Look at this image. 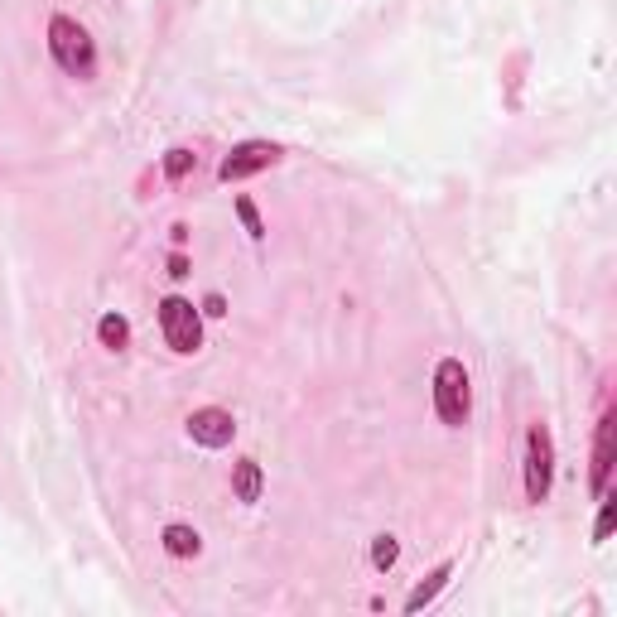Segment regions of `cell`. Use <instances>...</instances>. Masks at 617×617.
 <instances>
[{
    "instance_id": "cell-1",
    "label": "cell",
    "mask_w": 617,
    "mask_h": 617,
    "mask_svg": "<svg viewBox=\"0 0 617 617\" xmlns=\"http://www.w3.org/2000/svg\"><path fill=\"white\" fill-rule=\"evenodd\" d=\"M49 54H54V63L68 78H78V82L97 78V44H92V34L73 15H54L49 20Z\"/></svg>"
},
{
    "instance_id": "cell-2",
    "label": "cell",
    "mask_w": 617,
    "mask_h": 617,
    "mask_svg": "<svg viewBox=\"0 0 617 617\" xmlns=\"http://www.w3.org/2000/svg\"><path fill=\"white\" fill-rule=\"evenodd\" d=\"M468 410H473V376L458 357H444L434 367V415L449 425V430H463L468 425Z\"/></svg>"
},
{
    "instance_id": "cell-3",
    "label": "cell",
    "mask_w": 617,
    "mask_h": 617,
    "mask_svg": "<svg viewBox=\"0 0 617 617\" xmlns=\"http://www.w3.org/2000/svg\"><path fill=\"white\" fill-rule=\"evenodd\" d=\"M521 473H526V502L540 507L550 497V487H555V439H550L545 425L526 430V463H521Z\"/></svg>"
},
{
    "instance_id": "cell-4",
    "label": "cell",
    "mask_w": 617,
    "mask_h": 617,
    "mask_svg": "<svg viewBox=\"0 0 617 617\" xmlns=\"http://www.w3.org/2000/svg\"><path fill=\"white\" fill-rule=\"evenodd\" d=\"M160 333L179 357H193V352L203 348V319H198V309L179 295L160 299Z\"/></svg>"
},
{
    "instance_id": "cell-5",
    "label": "cell",
    "mask_w": 617,
    "mask_h": 617,
    "mask_svg": "<svg viewBox=\"0 0 617 617\" xmlns=\"http://www.w3.org/2000/svg\"><path fill=\"white\" fill-rule=\"evenodd\" d=\"M280 155H285V150L270 145V140H242V145H232L227 160L217 164V179H222V184H242V179H251V174L270 169Z\"/></svg>"
},
{
    "instance_id": "cell-6",
    "label": "cell",
    "mask_w": 617,
    "mask_h": 617,
    "mask_svg": "<svg viewBox=\"0 0 617 617\" xmlns=\"http://www.w3.org/2000/svg\"><path fill=\"white\" fill-rule=\"evenodd\" d=\"M232 434H237V420H232V410H222V405H203V410L188 415V439H193L198 449H227Z\"/></svg>"
},
{
    "instance_id": "cell-7",
    "label": "cell",
    "mask_w": 617,
    "mask_h": 617,
    "mask_svg": "<svg viewBox=\"0 0 617 617\" xmlns=\"http://www.w3.org/2000/svg\"><path fill=\"white\" fill-rule=\"evenodd\" d=\"M608 473H613V415H603L593 434V497L608 492Z\"/></svg>"
},
{
    "instance_id": "cell-8",
    "label": "cell",
    "mask_w": 617,
    "mask_h": 617,
    "mask_svg": "<svg viewBox=\"0 0 617 617\" xmlns=\"http://www.w3.org/2000/svg\"><path fill=\"white\" fill-rule=\"evenodd\" d=\"M232 492H237V502H246V507L261 502V492H266V473H261L256 458H242V463L232 468Z\"/></svg>"
},
{
    "instance_id": "cell-9",
    "label": "cell",
    "mask_w": 617,
    "mask_h": 617,
    "mask_svg": "<svg viewBox=\"0 0 617 617\" xmlns=\"http://www.w3.org/2000/svg\"><path fill=\"white\" fill-rule=\"evenodd\" d=\"M160 540H164V550H169L174 560H193V555L203 550V536H198L193 526H184V521H169Z\"/></svg>"
},
{
    "instance_id": "cell-10",
    "label": "cell",
    "mask_w": 617,
    "mask_h": 617,
    "mask_svg": "<svg viewBox=\"0 0 617 617\" xmlns=\"http://www.w3.org/2000/svg\"><path fill=\"white\" fill-rule=\"evenodd\" d=\"M449 574H454V564H439V569L430 574V584H420V589L405 598V613H420L425 603H434V598L444 593V584H449Z\"/></svg>"
},
{
    "instance_id": "cell-11",
    "label": "cell",
    "mask_w": 617,
    "mask_h": 617,
    "mask_svg": "<svg viewBox=\"0 0 617 617\" xmlns=\"http://www.w3.org/2000/svg\"><path fill=\"white\" fill-rule=\"evenodd\" d=\"M97 338H102V348L107 352H126V343H131V323L121 319V314H102V319H97Z\"/></svg>"
},
{
    "instance_id": "cell-12",
    "label": "cell",
    "mask_w": 617,
    "mask_h": 617,
    "mask_svg": "<svg viewBox=\"0 0 617 617\" xmlns=\"http://www.w3.org/2000/svg\"><path fill=\"white\" fill-rule=\"evenodd\" d=\"M193 164H198V155H193L188 145H174V150L164 155V179H169V184H179V179H184Z\"/></svg>"
},
{
    "instance_id": "cell-13",
    "label": "cell",
    "mask_w": 617,
    "mask_h": 617,
    "mask_svg": "<svg viewBox=\"0 0 617 617\" xmlns=\"http://www.w3.org/2000/svg\"><path fill=\"white\" fill-rule=\"evenodd\" d=\"M237 217H242V227H246L251 242H266V222H261V213H256L251 198H237Z\"/></svg>"
},
{
    "instance_id": "cell-14",
    "label": "cell",
    "mask_w": 617,
    "mask_h": 617,
    "mask_svg": "<svg viewBox=\"0 0 617 617\" xmlns=\"http://www.w3.org/2000/svg\"><path fill=\"white\" fill-rule=\"evenodd\" d=\"M396 560H401V545H396V536H376L372 540V564H376V569L386 574Z\"/></svg>"
},
{
    "instance_id": "cell-15",
    "label": "cell",
    "mask_w": 617,
    "mask_h": 617,
    "mask_svg": "<svg viewBox=\"0 0 617 617\" xmlns=\"http://www.w3.org/2000/svg\"><path fill=\"white\" fill-rule=\"evenodd\" d=\"M598 502H603V516H598V526H593V540H608V531H613V516H617V507H613V497H608V492H603Z\"/></svg>"
},
{
    "instance_id": "cell-16",
    "label": "cell",
    "mask_w": 617,
    "mask_h": 617,
    "mask_svg": "<svg viewBox=\"0 0 617 617\" xmlns=\"http://www.w3.org/2000/svg\"><path fill=\"white\" fill-rule=\"evenodd\" d=\"M203 314H208V319H222V314H227L222 295H208V299H203Z\"/></svg>"
},
{
    "instance_id": "cell-17",
    "label": "cell",
    "mask_w": 617,
    "mask_h": 617,
    "mask_svg": "<svg viewBox=\"0 0 617 617\" xmlns=\"http://www.w3.org/2000/svg\"><path fill=\"white\" fill-rule=\"evenodd\" d=\"M169 275H174V280H184V275H188V261H184V256H169Z\"/></svg>"
}]
</instances>
